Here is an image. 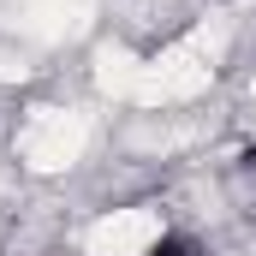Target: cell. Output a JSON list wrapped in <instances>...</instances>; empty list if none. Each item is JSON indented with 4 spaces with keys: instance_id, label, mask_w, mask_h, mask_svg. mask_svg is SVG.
<instances>
[{
    "instance_id": "obj_1",
    "label": "cell",
    "mask_w": 256,
    "mask_h": 256,
    "mask_svg": "<svg viewBox=\"0 0 256 256\" xmlns=\"http://www.w3.org/2000/svg\"><path fill=\"white\" fill-rule=\"evenodd\" d=\"M143 256H191V238H179V232H161V238H155Z\"/></svg>"
}]
</instances>
